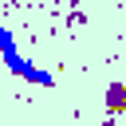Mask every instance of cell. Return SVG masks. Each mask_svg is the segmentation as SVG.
I'll return each instance as SVG.
<instances>
[{"label":"cell","instance_id":"1","mask_svg":"<svg viewBox=\"0 0 126 126\" xmlns=\"http://www.w3.org/2000/svg\"><path fill=\"white\" fill-rule=\"evenodd\" d=\"M0 59H4V67L12 71V75H20L24 83H32V87H55V75L51 71H43L39 63H32L20 47H16V35L0 24Z\"/></svg>","mask_w":126,"mask_h":126}]
</instances>
